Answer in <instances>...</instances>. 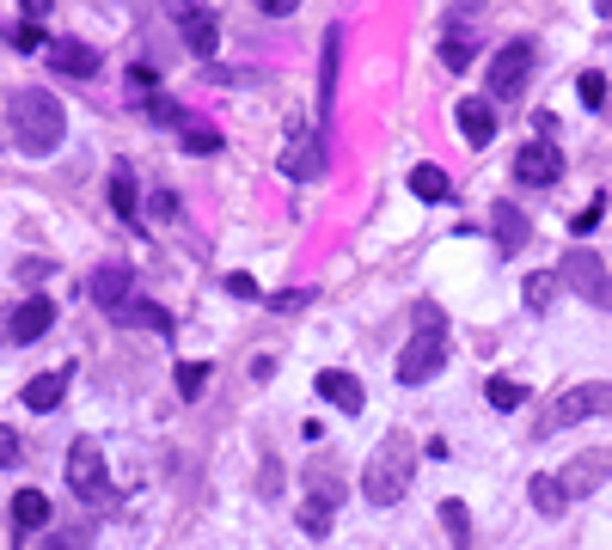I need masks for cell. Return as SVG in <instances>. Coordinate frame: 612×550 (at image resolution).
Listing matches in <instances>:
<instances>
[{
	"mask_svg": "<svg viewBox=\"0 0 612 550\" xmlns=\"http://www.w3.org/2000/svg\"><path fill=\"white\" fill-rule=\"evenodd\" d=\"M86 294H93L105 313H123V306H129V269H123V263H105V269L86 282Z\"/></svg>",
	"mask_w": 612,
	"mask_h": 550,
	"instance_id": "2e32d148",
	"label": "cell"
},
{
	"mask_svg": "<svg viewBox=\"0 0 612 550\" xmlns=\"http://www.w3.org/2000/svg\"><path fill=\"white\" fill-rule=\"evenodd\" d=\"M576 92H582L588 110H600V105H606V74H594V67H588V74L576 80Z\"/></svg>",
	"mask_w": 612,
	"mask_h": 550,
	"instance_id": "836d02e7",
	"label": "cell"
},
{
	"mask_svg": "<svg viewBox=\"0 0 612 550\" xmlns=\"http://www.w3.org/2000/svg\"><path fill=\"white\" fill-rule=\"evenodd\" d=\"M588 416H612V385H570V392L558 398V404L546 410V422H539V434H558L570 429V422H588Z\"/></svg>",
	"mask_w": 612,
	"mask_h": 550,
	"instance_id": "8992f818",
	"label": "cell"
},
{
	"mask_svg": "<svg viewBox=\"0 0 612 550\" xmlns=\"http://www.w3.org/2000/svg\"><path fill=\"white\" fill-rule=\"evenodd\" d=\"M411 190H416L423 202H447V197H453V183H447V171H441V166H416V171H411Z\"/></svg>",
	"mask_w": 612,
	"mask_h": 550,
	"instance_id": "cb8c5ba5",
	"label": "cell"
},
{
	"mask_svg": "<svg viewBox=\"0 0 612 550\" xmlns=\"http://www.w3.org/2000/svg\"><path fill=\"white\" fill-rule=\"evenodd\" d=\"M306 484H313V501H325V508H337V496H344L337 472H325V465H313V472H306Z\"/></svg>",
	"mask_w": 612,
	"mask_h": 550,
	"instance_id": "4dcf8cb0",
	"label": "cell"
},
{
	"mask_svg": "<svg viewBox=\"0 0 612 550\" xmlns=\"http://www.w3.org/2000/svg\"><path fill=\"white\" fill-rule=\"evenodd\" d=\"M453 13H484V0H453Z\"/></svg>",
	"mask_w": 612,
	"mask_h": 550,
	"instance_id": "ee69618b",
	"label": "cell"
},
{
	"mask_svg": "<svg viewBox=\"0 0 612 550\" xmlns=\"http://www.w3.org/2000/svg\"><path fill=\"white\" fill-rule=\"evenodd\" d=\"M294 7H300V0H257V13H264V19H288Z\"/></svg>",
	"mask_w": 612,
	"mask_h": 550,
	"instance_id": "b9f144b4",
	"label": "cell"
},
{
	"mask_svg": "<svg viewBox=\"0 0 612 550\" xmlns=\"http://www.w3.org/2000/svg\"><path fill=\"white\" fill-rule=\"evenodd\" d=\"M50 325H55V306L43 294H31L25 306H13V313L0 318V342H38Z\"/></svg>",
	"mask_w": 612,
	"mask_h": 550,
	"instance_id": "8fae6325",
	"label": "cell"
},
{
	"mask_svg": "<svg viewBox=\"0 0 612 550\" xmlns=\"http://www.w3.org/2000/svg\"><path fill=\"white\" fill-rule=\"evenodd\" d=\"M13 526L19 532H43V526H50V496H43V489H19L13 496Z\"/></svg>",
	"mask_w": 612,
	"mask_h": 550,
	"instance_id": "d6986e66",
	"label": "cell"
},
{
	"mask_svg": "<svg viewBox=\"0 0 612 550\" xmlns=\"http://www.w3.org/2000/svg\"><path fill=\"white\" fill-rule=\"evenodd\" d=\"M214 367L209 361H178V398H202V385H209Z\"/></svg>",
	"mask_w": 612,
	"mask_h": 550,
	"instance_id": "f1b7e54d",
	"label": "cell"
},
{
	"mask_svg": "<svg viewBox=\"0 0 612 550\" xmlns=\"http://www.w3.org/2000/svg\"><path fill=\"white\" fill-rule=\"evenodd\" d=\"M532 74V43H503V50L490 55V98H520V86H527Z\"/></svg>",
	"mask_w": 612,
	"mask_h": 550,
	"instance_id": "ba28073f",
	"label": "cell"
},
{
	"mask_svg": "<svg viewBox=\"0 0 612 550\" xmlns=\"http://www.w3.org/2000/svg\"><path fill=\"white\" fill-rule=\"evenodd\" d=\"M62 398H67V367H50L25 385V410H55Z\"/></svg>",
	"mask_w": 612,
	"mask_h": 550,
	"instance_id": "e0dca14e",
	"label": "cell"
},
{
	"mask_svg": "<svg viewBox=\"0 0 612 550\" xmlns=\"http://www.w3.org/2000/svg\"><path fill=\"white\" fill-rule=\"evenodd\" d=\"M606 477H612V446H594V453H576L570 465H563L558 484H563V496H570V501H582V496H594Z\"/></svg>",
	"mask_w": 612,
	"mask_h": 550,
	"instance_id": "9c48e42d",
	"label": "cell"
},
{
	"mask_svg": "<svg viewBox=\"0 0 612 550\" xmlns=\"http://www.w3.org/2000/svg\"><path fill=\"white\" fill-rule=\"evenodd\" d=\"M484 398H490V410H503V416H508V410H520V398H527V392H520V385L503 373V380H490V385H484Z\"/></svg>",
	"mask_w": 612,
	"mask_h": 550,
	"instance_id": "f546056e",
	"label": "cell"
},
{
	"mask_svg": "<svg viewBox=\"0 0 612 550\" xmlns=\"http://www.w3.org/2000/svg\"><path fill=\"white\" fill-rule=\"evenodd\" d=\"M319 398H325V404H337L344 416H361V404H368L361 380H356V373H344V367H325V373H319Z\"/></svg>",
	"mask_w": 612,
	"mask_h": 550,
	"instance_id": "4fadbf2b",
	"label": "cell"
},
{
	"mask_svg": "<svg viewBox=\"0 0 612 550\" xmlns=\"http://www.w3.org/2000/svg\"><path fill=\"white\" fill-rule=\"evenodd\" d=\"M411 477H416V441L411 434H387V441L368 453V465H361V496H368L373 508H392V501H404Z\"/></svg>",
	"mask_w": 612,
	"mask_h": 550,
	"instance_id": "7a4b0ae2",
	"label": "cell"
},
{
	"mask_svg": "<svg viewBox=\"0 0 612 550\" xmlns=\"http://www.w3.org/2000/svg\"><path fill=\"white\" fill-rule=\"evenodd\" d=\"M166 13L184 25V19H197V13H209V0H166Z\"/></svg>",
	"mask_w": 612,
	"mask_h": 550,
	"instance_id": "d590c367",
	"label": "cell"
},
{
	"mask_svg": "<svg viewBox=\"0 0 612 550\" xmlns=\"http://www.w3.org/2000/svg\"><path fill=\"white\" fill-rule=\"evenodd\" d=\"M13 465H19V434L0 422V472H13Z\"/></svg>",
	"mask_w": 612,
	"mask_h": 550,
	"instance_id": "e575fe53",
	"label": "cell"
},
{
	"mask_svg": "<svg viewBox=\"0 0 612 550\" xmlns=\"http://www.w3.org/2000/svg\"><path fill=\"white\" fill-rule=\"evenodd\" d=\"M43 55H50L55 74H74V80L98 74V50H93V43H81V38H55V43H43Z\"/></svg>",
	"mask_w": 612,
	"mask_h": 550,
	"instance_id": "7c38bea8",
	"label": "cell"
},
{
	"mask_svg": "<svg viewBox=\"0 0 612 550\" xmlns=\"http://www.w3.org/2000/svg\"><path fill=\"white\" fill-rule=\"evenodd\" d=\"M490 221H496V245H503V251H520V245H527V214H520L515 202H496Z\"/></svg>",
	"mask_w": 612,
	"mask_h": 550,
	"instance_id": "44dd1931",
	"label": "cell"
},
{
	"mask_svg": "<svg viewBox=\"0 0 612 550\" xmlns=\"http://www.w3.org/2000/svg\"><path fill=\"white\" fill-rule=\"evenodd\" d=\"M337 55H344V25L325 31V55H319V117L331 123V105H337Z\"/></svg>",
	"mask_w": 612,
	"mask_h": 550,
	"instance_id": "9a60e30c",
	"label": "cell"
},
{
	"mask_svg": "<svg viewBox=\"0 0 612 550\" xmlns=\"http://www.w3.org/2000/svg\"><path fill=\"white\" fill-rule=\"evenodd\" d=\"M129 86L141 92V98H154V67H129Z\"/></svg>",
	"mask_w": 612,
	"mask_h": 550,
	"instance_id": "7bdbcfd3",
	"label": "cell"
},
{
	"mask_svg": "<svg viewBox=\"0 0 612 550\" xmlns=\"http://www.w3.org/2000/svg\"><path fill=\"white\" fill-rule=\"evenodd\" d=\"M282 178H325V129H313V123H288V141H282Z\"/></svg>",
	"mask_w": 612,
	"mask_h": 550,
	"instance_id": "5b68a950",
	"label": "cell"
},
{
	"mask_svg": "<svg viewBox=\"0 0 612 550\" xmlns=\"http://www.w3.org/2000/svg\"><path fill=\"white\" fill-rule=\"evenodd\" d=\"M527 496H532V508L546 514V520H558V514H570V496H563V484H558V472H539L527 484Z\"/></svg>",
	"mask_w": 612,
	"mask_h": 550,
	"instance_id": "ac0fdd59",
	"label": "cell"
},
{
	"mask_svg": "<svg viewBox=\"0 0 612 550\" xmlns=\"http://www.w3.org/2000/svg\"><path fill=\"white\" fill-rule=\"evenodd\" d=\"M147 117L160 123V129H184V110H178V98H166V92L147 98Z\"/></svg>",
	"mask_w": 612,
	"mask_h": 550,
	"instance_id": "1f68e13d",
	"label": "cell"
},
{
	"mask_svg": "<svg viewBox=\"0 0 612 550\" xmlns=\"http://www.w3.org/2000/svg\"><path fill=\"white\" fill-rule=\"evenodd\" d=\"M441 361H447V325H441L435 306H416V337L404 342V355H399V380L423 385L441 373Z\"/></svg>",
	"mask_w": 612,
	"mask_h": 550,
	"instance_id": "3957f363",
	"label": "cell"
},
{
	"mask_svg": "<svg viewBox=\"0 0 612 550\" xmlns=\"http://www.w3.org/2000/svg\"><path fill=\"white\" fill-rule=\"evenodd\" d=\"M594 226H600V197H594V202H588V209H582V214H576V226H570V233H594Z\"/></svg>",
	"mask_w": 612,
	"mask_h": 550,
	"instance_id": "60d3db41",
	"label": "cell"
},
{
	"mask_svg": "<svg viewBox=\"0 0 612 550\" xmlns=\"http://www.w3.org/2000/svg\"><path fill=\"white\" fill-rule=\"evenodd\" d=\"M178 141H184V154H197V159L221 154V129H209V123H190V129H178Z\"/></svg>",
	"mask_w": 612,
	"mask_h": 550,
	"instance_id": "484cf974",
	"label": "cell"
},
{
	"mask_svg": "<svg viewBox=\"0 0 612 550\" xmlns=\"http://www.w3.org/2000/svg\"><path fill=\"white\" fill-rule=\"evenodd\" d=\"M306 300H313V294H306V288H294V294H276V300H270V306H276V313H300Z\"/></svg>",
	"mask_w": 612,
	"mask_h": 550,
	"instance_id": "ab89813d",
	"label": "cell"
},
{
	"mask_svg": "<svg viewBox=\"0 0 612 550\" xmlns=\"http://www.w3.org/2000/svg\"><path fill=\"white\" fill-rule=\"evenodd\" d=\"M300 532L325 538V532H331V508H325V501H306V508H300Z\"/></svg>",
	"mask_w": 612,
	"mask_h": 550,
	"instance_id": "d6a6232c",
	"label": "cell"
},
{
	"mask_svg": "<svg viewBox=\"0 0 612 550\" xmlns=\"http://www.w3.org/2000/svg\"><path fill=\"white\" fill-rule=\"evenodd\" d=\"M43 275H50V263H43V257H25V263H19V282H31V288H38Z\"/></svg>",
	"mask_w": 612,
	"mask_h": 550,
	"instance_id": "f35d334b",
	"label": "cell"
},
{
	"mask_svg": "<svg viewBox=\"0 0 612 550\" xmlns=\"http://www.w3.org/2000/svg\"><path fill=\"white\" fill-rule=\"evenodd\" d=\"M67 489H74L86 508H110V501H117V489H110V477H105V453H98L93 434H81V441L67 446Z\"/></svg>",
	"mask_w": 612,
	"mask_h": 550,
	"instance_id": "277c9868",
	"label": "cell"
},
{
	"mask_svg": "<svg viewBox=\"0 0 612 550\" xmlns=\"http://www.w3.org/2000/svg\"><path fill=\"white\" fill-rule=\"evenodd\" d=\"M178 31H184L190 55H202V62H209V55L221 50V19H214V13H197V19H184V25H178Z\"/></svg>",
	"mask_w": 612,
	"mask_h": 550,
	"instance_id": "ffe728a7",
	"label": "cell"
},
{
	"mask_svg": "<svg viewBox=\"0 0 612 550\" xmlns=\"http://www.w3.org/2000/svg\"><path fill=\"white\" fill-rule=\"evenodd\" d=\"M13 50H43V31L31 25V19H25V25L13 31Z\"/></svg>",
	"mask_w": 612,
	"mask_h": 550,
	"instance_id": "74e56055",
	"label": "cell"
},
{
	"mask_svg": "<svg viewBox=\"0 0 612 550\" xmlns=\"http://www.w3.org/2000/svg\"><path fill=\"white\" fill-rule=\"evenodd\" d=\"M515 178L520 183H532V190H551V183L563 178V154H558V141H546V135H539V141H527L515 154Z\"/></svg>",
	"mask_w": 612,
	"mask_h": 550,
	"instance_id": "30bf717a",
	"label": "cell"
},
{
	"mask_svg": "<svg viewBox=\"0 0 612 550\" xmlns=\"http://www.w3.org/2000/svg\"><path fill=\"white\" fill-rule=\"evenodd\" d=\"M558 282H570V294H582V300H594V306H612V269L594 257V251H570Z\"/></svg>",
	"mask_w": 612,
	"mask_h": 550,
	"instance_id": "52a82bcc",
	"label": "cell"
},
{
	"mask_svg": "<svg viewBox=\"0 0 612 550\" xmlns=\"http://www.w3.org/2000/svg\"><path fill=\"white\" fill-rule=\"evenodd\" d=\"M7 129H13V147H19V154L43 159V154H55V147H62L67 110H62V98H55V92L25 86V92H13V105H7Z\"/></svg>",
	"mask_w": 612,
	"mask_h": 550,
	"instance_id": "6da1fadb",
	"label": "cell"
},
{
	"mask_svg": "<svg viewBox=\"0 0 612 550\" xmlns=\"http://www.w3.org/2000/svg\"><path fill=\"white\" fill-rule=\"evenodd\" d=\"M594 13H600V19H612V0H594Z\"/></svg>",
	"mask_w": 612,
	"mask_h": 550,
	"instance_id": "f6af8a7d",
	"label": "cell"
},
{
	"mask_svg": "<svg viewBox=\"0 0 612 550\" xmlns=\"http://www.w3.org/2000/svg\"><path fill=\"white\" fill-rule=\"evenodd\" d=\"M110 209H117L123 221H135V171L129 166L110 171Z\"/></svg>",
	"mask_w": 612,
	"mask_h": 550,
	"instance_id": "4316f807",
	"label": "cell"
},
{
	"mask_svg": "<svg viewBox=\"0 0 612 550\" xmlns=\"http://www.w3.org/2000/svg\"><path fill=\"white\" fill-rule=\"evenodd\" d=\"M117 318H123V325H147V330H160V337H172V313L154 306V300H129Z\"/></svg>",
	"mask_w": 612,
	"mask_h": 550,
	"instance_id": "603a6c76",
	"label": "cell"
},
{
	"mask_svg": "<svg viewBox=\"0 0 612 550\" xmlns=\"http://www.w3.org/2000/svg\"><path fill=\"white\" fill-rule=\"evenodd\" d=\"M453 123H460L466 147H490V141H496V110H490V98H460Z\"/></svg>",
	"mask_w": 612,
	"mask_h": 550,
	"instance_id": "5bb4252c",
	"label": "cell"
},
{
	"mask_svg": "<svg viewBox=\"0 0 612 550\" xmlns=\"http://www.w3.org/2000/svg\"><path fill=\"white\" fill-rule=\"evenodd\" d=\"M551 300H558V269H539V275H527V306H532V313H546Z\"/></svg>",
	"mask_w": 612,
	"mask_h": 550,
	"instance_id": "83f0119b",
	"label": "cell"
},
{
	"mask_svg": "<svg viewBox=\"0 0 612 550\" xmlns=\"http://www.w3.org/2000/svg\"><path fill=\"white\" fill-rule=\"evenodd\" d=\"M441 526H447L453 550H472V514H466V501H441Z\"/></svg>",
	"mask_w": 612,
	"mask_h": 550,
	"instance_id": "d4e9b609",
	"label": "cell"
},
{
	"mask_svg": "<svg viewBox=\"0 0 612 550\" xmlns=\"http://www.w3.org/2000/svg\"><path fill=\"white\" fill-rule=\"evenodd\" d=\"M226 294H240V300H257V282H252L245 269H233V275H226Z\"/></svg>",
	"mask_w": 612,
	"mask_h": 550,
	"instance_id": "8d00e7d4",
	"label": "cell"
},
{
	"mask_svg": "<svg viewBox=\"0 0 612 550\" xmlns=\"http://www.w3.org/2000/svg\"><path fill=\"white\" fill-rule=\"evenodd\" d=\"M472 55H478V31H460L453 25L447 38H441V67H453V74H466Z\"/></svg>",
	"mask_w": 612,
	"mask_h": 550,
	"instance_id": "7402d4cb",
	"label": "cell"
}]
</instances>
